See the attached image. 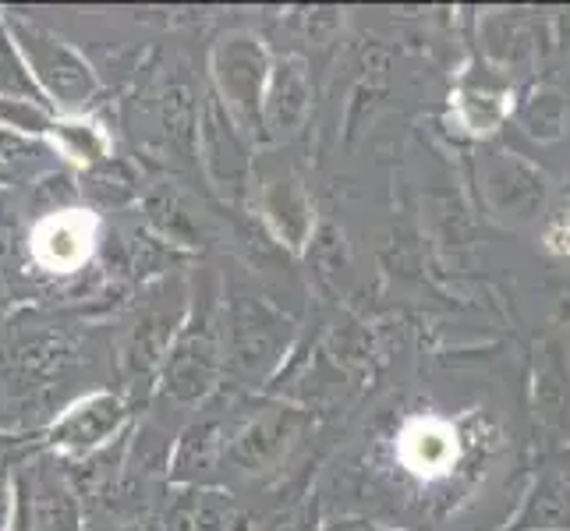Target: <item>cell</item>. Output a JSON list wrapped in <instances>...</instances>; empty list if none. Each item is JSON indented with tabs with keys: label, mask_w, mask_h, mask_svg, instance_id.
<instances>
[{
	"label": "cell",
	"mask_w": 570,
	"mask_h": 531,
	"mask_svg": "<svg viewBox=\"0 0 570 531\" xmlns=\"http://www.w3.org/2000/svg\"><path fill=\"white\" fill-rule=\"evenodd\" d=\"M507 531H570V475L539 479Z\"/></svg>",
	"instance_id": "obj_16"
},
{
	"label": "cell",
	"mask_w": 570,
	"mask_h": 531,
	"mask_svg": "<svg viewBox=\"0 0 570 531\" xmlns=\"http://www.w3.org/2000/svg\"><path fill=\"white\" fill-rule=\"evenodd\" d=\"M86 181H89V195L92 199H100V203H114V206H121L128 203L135 191H139V177H135V170L121 160H104L100 167H92L86 170Z\"/></svg>",
	"instance_id": "obj_21"
},
{
	"label": "cell",
	"mask_w": 570,
	"mask_h": 531,
	"mask_svg": "<svg viewBox=\"0 0 570 531\" xmlns=\"http://www.w3.org/2000/svg\"><path fill=\"white\" fill-rule=\"evenodd\" d=\"M485 191L489 203L500 216L514 224H528L542 216L546 199H549V181L539 167L521 160L518 153H500L485 174Z\"/></svg>",
	"instance_id": "obj_11"
},
{
	"label": "cell",
	"mask_w": 570,
	"mask_h": 531,
	"mask_svg": "<svg viewBox=\"0 0 570 531\" xmlns=\"http://www.w3.org/2000/svg\"><path fill=\"white\" fill-rule=\"evenodd\" d=\"M0 100H18V104H36V107H47V96L39 92V86L32 82V75L22 61V53H18L14 39L4 26V18H0Z\"/></svg>",
	"instance_id": "obj_18"
},
{
	"label": "cell",
	"mask_w": 570,
	"mask_h": 531,
	"mask_svg": "<svg viewBox=\"0 0 570 531\" xmlns=\"http://www.w3.org/2000/svg\"><path fill=\"white\" fill-rule=\"evenodd\" d=\"M305 411L291 404H266L252 411L245 422H238L224 440V464H230L242 475H266L281 468L287 450L305 429Z\"/></svg>",
	"instance_id": "obj_6"
},
{
	"label": "cell",
	"mask_w": 570,
	"mask_h": 531,
	"mask_svg": "<svg viewBox=\"0 0 570 531\" xmlns=\"http://www.w3.org/2000/svg\"><path fill=\"white\" fill-rule=\"evenodd\" d=\"M255 206L269 238L287 252H305L312 234H316V209L312 195L305 191L302 177L291 170H273L259 177L255 188Z\"/></svg>",
	"instance_id": "obj_10"
},
{
	"label": "cell",
	"mask_w": 570,
	"mask_h": 531,
	"mask_svg": "<svg viewBox=\"0 0 570 531\" xmlns=\"http://www.w3.org/2000/svg\"><path fill=\"white\" fill-rule=\"evenodd\" d=\"M227 531H263V528H259V521H255L252 514H242V510H234Z\"/></svg>",
	"instance_id": "obj_26"
},
{
	"label": "cell",
	"mask_w": 570,
	"mask_h": 531,
	"mask_svg": "<svg viewBox=\"0 0 570 531\" xmlns=\"http://www.w3.org/2000/svg\"><path fill=\"white\" fill-rule=\"evenodd\" d=\"M273 531H320V503L305 500L298 507H291Z\"/></svg>",
	"instance_id": "obj_23"
},
{
	"label": "cell",
	"mask_w": 570,
	"mask_h": 531,
	"mask_svg": "<svg viewBox=\"0 0 570 531\" xmlns=\"http://www.w3.org/2000/svg\"><path fill=\"white\" fill-rule=\"evenodd\" d=\"M224 376V347L220 319L199 316L188 319L178 337L170 341L160 362V390L178 404H203L220 386Z\"/></svg>",
	"instance_id": "obj_5"
},
{
	"label": "cell",
	"mask_w": 570,
	"mask_h": 531,
	"mask_svg": "<svg viewBox=\"0 0 570 531\" xmlns=\"http://www.w3.org/2000/svg\"><path fill=\"white\" fill-rule=\"evenodd\" d=\"M454 454V443H450V432L436 422H415L407 425L404 443H401V458L415 468V471H436Z\"/></svg>",
	"instance_id": "obj_19"
},
{
	"label": "cell",
	"mask_w": 570,
	"mask_h": 531,
	"mask_svg": "<svg viewBox=\"0 0 570 531\" xmlns=\"http://www.w3.org/2000/svg\"><path fill=\"white\" fill-rule=\"evenodd\" d=\"M96 238H100V216L96 213L75 206L50 209L29 230V255L43 273L68 277L92 259Z\"/></svg>",
	"instance_id": "obj_8"
},
{
	"label": "cell",
	"mask_w": 570,
	"mask_h": 531,
	"mask_svg": "<svg viewBox=\"0 0 570 531\" xmlns=\"http://www.w3.org/2000/svg\"><path fill=\"white\" fill-rule=\"evenodd\" d=\"M160 128L164 139L174 149L178 160H191L195 156V131H199V100L188 78L174 75L160 89Z\"/></svg>",
	"instance_id": "obj_17"
},
{
	"label": "cell",
	"mask_w": 570,
	"mask_h": 531,
	"mask_svg": "<svg viewBox=\"0 0 570 531\" xmlns=\"http://www.w3.org/2000/svg\"><path fill=\"white\" fill-rule=\"evenodd\" d=\"M320 531H386V528L368 518H333V521L320 524Z\"/></svg>",
	"instance_id": "obj_24"
},
{
	"label": "cell",
	"mask_w": 570,
	"mask_h": 531,
	"mask_svg": "<svg viewBox=\"0 0 570 531\" xmlns=\"http://www.w3.org/2000/svg\"><path fill=\"white\" fill-rule=\"evenodd\" d=\"M4 26L14 39L18 53L32 75V82L39 92L47 96V104L53 114H89V107L100 96V75L86 61V53L61 32H53L50 26L26 18L18 11H0Z\"/></svg>",
	"instance_id": "obj_1"
},
{
	"label": "cell",
	"mask_w": 570,
	"mask_h": 531,
	"mask_svg": "<svg viewBox=\"0 0 570 531\" xmlns=\"http://www.w3.org/2000/svg\"><path fill=\"white\" fill-rule=\"evenodd\" d=\"M224 372L242 383H263L291 347L294 323L248 287H234L220 316Z\"/></svg>",
	"instance_id": "obj_2"
},
{
	"label": "cell",
	"mask_w": 570,
	"mask_h": 531,
	"mask_svg": "<svg viewBox=\"0 0 570 531\" xmlns=\"http://www.w3.org/2000/svg\"><path fill=\"white\" fill-rule=\"evenodd\" d=\"M269 68L273 53L266 39L248 29H230L209 47V92L252 142H259Z\"/></svg>",
	"instance_id": "obj_3"
},
{
	"label": "cell",
	"mask_w": 570,
	"mask_h": 531,
	"mask_svg": "<svg viewBox=\"0 0 570 531\" xmlns=\"http://www.w3.org/2000/svg\"><path fill=\"white\" fill-rule=\"evenodd\" d=\"M32 146H39V142H29V139H22L18 131H11V128L0 125V181L14 174V167L26 160Z\"/></svg>",
	"instance_id": "obj_22"
},
{
	"label": "cell",
	"mask_w": 570,
	"mask_h": 531,
	"mask_svg": "<svg viewBox=\"0 0 570 531\" xmlns=\"http://www.w3.org/2000/svg\"><path fill=\"white\" fill-rule=\"evenodd\" d=\"M312 110V71L298 53L273 57L269 82L263 96V125L259 146H281L294 139Z\"/></svg>",
	"instance_id": "obj_9"
},
{
	"label": "cell",
	"mask_w": 570,
	"mask_h": 531,
	"mask_svg": "<svg viewBox=\"0 0 570 531\" xmlns=\"http://www.w3.org/2000/svg\"><path fill=\"white\" fill-rule=\"evenodd\" d=\"M18 518H26V531H82V510H78L75 489L53 468L36 464L29 482V500H14Z\"/></svg>",
	"instance_id": "obj_12"
},
{
	"label": "cell",
	"mask_w": 570,
	"mask_h": 531,
	"mask_svg": "<svg viewBox=\"0 0 570 531\" xmlns=\"http://www.w3.org/2000/svg\"><path fill=\"white\" fill-rule=\"evenodd\" d=\"M195 156H199L206 181L230 203H245L255 188V142L234 125L213 92L199 100V131H195Z\"/></svg>",
	"instance_id": "obj_4"
},
{
	"label": "cell",
	"mask_w": 570,
	"mask_h": 531,
	"mask_svg": "<svg viewBox=\"0 0 570 531\" xmlns=\"http://www.w3.org/2000/svg\"><path fill=\"white\" fill-rule=\"evenodd\" d=\"M224 419H203L188 425L181 436H178V446H174V454L167 461L170 468V479L178 485H199L206 482L216 464L224 461Z\"/></svg>",
	"instance_id": "obj_14"
},
{
	"label": "cell",
	"mask_w": 570,
	"mask_h": 531,
	"mask_svg": "<svg viewBox=\"0 0 570 531\" xmlns=\"http://www.w3.org/2000/svg\"><path fill=\"white\" fill-rule=\"evenodd\" d=\"M0 305H4V284H0Z\"/></svg>",
	"instance_id": "obj_27"
},
{
	"label": "cell",
	"mask_w": 570,
	"mask_h": 531,
	"mask_svg": "<svg viewBox=\"0 0 570 531\" xmlns=\"http://www.w3.org/2000/svg\"><path fill=\"white\" fill-rule=\"evenodd\" d=\"M128 422V404L114 390H92L57 415L43 443L61 458H96L121 436Z\"/></svg>",
	"instance_id": "obj_7"
},
{
	"label": "cell",
	"mask_w": 570,
	"mask_h": 531,
	"mask_svg": "<svg viewBox=\"0 0 570 531\" xmlns=\"http://www.w3.org/2000/svg\"><path fill=\"white\" fill-rule=\"evenodd\" d=\"M14 521V493H11V485L0 479V531H8Z\"/></svg>",
	"instance_id": "obj_25"
},
{
	"label": "cell",
	"mask_w": 570,
	"mask_h": 531,
	"mask_svg": "<svg viewBox=\"0 0 570 531\" xmlns=\"http://www.w3.org/2000/svg\"><path fill=\"white\" fill-rule=\"evenodd\" d=\"M521 125L524 131L539 142H553L563 135L567 125V104L557 89H539L524 100L521 107Z\"/></svg>",
	"instance_id": "obj_20"
},
{
	"label": "cell",
	"mask_w": 570,
	"mask_h": 531,
	"mask_svg": "<svg viewBox=\"0 0 570 531\" xmlns=\"http://www.w3.org/2000/svg\"><path fill=\"white\" fill-rule=\"evenodd\" d=\"M47 142L53 153H61L68 164L92 170L114 156L110 131L96 121L92 114H53L47 128Z\"/></svg>",
	"instance_id": "obj_15"
},
{
	"label": "cell",
	"mask_w": 570,
	"mask_h": 531,
	"mask_svg": "<svg viewBox=\"0 0 570 531\" xmlns=\"http://www.w3.org/2000/svg\"><path fill=\"white\" fill-rule=\"evenodd\" d=\"M532 407L546 436H557L570 425V365L557 337L542 341V347L535 351Z\"/></svg>",
	"instance_id": "obj_13"
}]
</instances>
